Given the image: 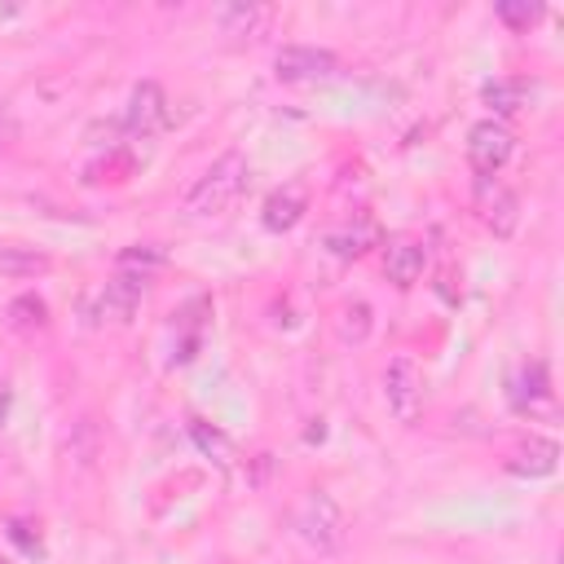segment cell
Here are the masks:
<instances>
[{
	"label": "cell",
	"instance_id": "cell-1",
	"mask_svg": "<svg viewBox=\"0 0 564 564\" xmlns=\"http://www.w3.org/2000/svg\"><path fill=\"white\" fill-rule=\"evenodd\" d=\"M242 185H247V159H242L238 150H229V154H220V159L194 181V189L185 194V212H189V216H220V212H229V207L238 203Z\"/></svg>",
	"mask_w": 564,
	"mask_h": 564
},
{
	"label": "cell",
	"instance_id": "cell-2",
	"mask_svg": "<svg viewBox=\"0 0 564 564\" xmlns=\"http://www.w3.org/2000/svg\"><path fill=\"white\" fill-rule=\"evenodd\" d=\"M291 524H295V538H300L308 551H317V555L339 551V546H344V533H348L344 511H339V502H335L326 489H308V494L300 498Z\"/></svg>",
	"mask_w": 564,
	"mask_h": 564
},
{
	"label": "cell",
	"instance_id": "cell-3",
	"mask_svg": "<svg viewBox=\"0 0 564 564\" xmlns=\"http://www.w3.org/2000/svg\"><path fill=\"white\" fill-rule=\"evenodd\" d=\"M383 397L388 410L397 414V423H414L423 410V370L414 357H392L388 375H383Z\"/></svg>",
	"mask_w": 564,
	"mask_h": 564
},
{
	"label": "cell",
	"instance_id": "cell-4",
	"mask_svg": "<svg viewBox=\"0 0 564 564\" xmlns=\"http://www.w3.org/2000/svg\"><path fill=\"white\" fill-rule=\"evenodd\" d=\"M141 295H145V273L119 269V273L97 291V300H93V322H128V317L137 313Z\"/></svg>",
	"mask_w": 564,
	"mask_h": 564
},
{
	"label": "cell",
	"instance_id": "cell-5",
	"mask_svg": "<svg viewBox=\"0 0 564 564\" xmlns=\"http://www.w3.org/2000/svg\"><path fill=\"white\" fill-rule=\"evenodd\" d=\"M273 70L278 79L286 84H304V79H330L339 70V57L330 48H313V44H286L278 57H273Z\"/></svg>",
	"mask_w": 564,
	"mask_h": 564
},
{
	"label": "cell",
	"instance_id": "cell-6",
	"mask_svg": "<svg viewBox=\"0 0 564 564\" xmlns=\"http://www.w3.org/2000/svg\"><path fill=\"white\" fill-rule=\"evenodd\" d=\"M128 132L132 137H154L172 123V110H167V93L154 84V79H141L128 97V115H123Z\"/></svg>",
	"mask_w": 564,
	"mask_h": 564
},
{
	"label": "cell",
	"instance_id": "cell-7",
	"mask_svg": "<svg viewBox=\"0 0 564 564\" xmlns=\"http://www.w3.org/2000/svg\"><path fill=\"white\" fill-rule=\"evenodd\" d=\"M467 159L480 176H494L507 159H511V128L498 123V119H480L467 137Z\"/></svg>",
	"mask_w": 564,
	"mask_h": 564
},
{
	"label": "cell",
	"instance_id": "cell-8",
	"mask_svg": "<svg viewBox=\"0 0 564 564\" xmlns=\"http://www.w3.org/2000/svg\"><path fill=\"white\" fill-rule=\"evenodd\" d=\"M476 203H480V220H485L498 238H507V234L516 229V220H520V198H516L507 185H498L494 176H480V181H476Z\"/></svg>",
	"mask_w": 564,
	"mask_h": 564
},
{
	"label": "cell",
	"instance_id": "cell-9",
	"mask_svg": "<svg viewBox=\"0 0 564 564\" xmlns=\"http://www.w3.org/2000/svg\"><path fill=\"white\" fill-rule=\"evenodd\" d=\"M304 212H308V185H304V181H286L282 189H273V194L264 198L260 220H264V229L286 234V229H295V225H300V216H304Z\"/></svg>",
	"mask_w": 564,
	"mask_h": 564
},
{
	"label": "cell",
	"instance_id": "cell-10",
	"mask_svg": "<svg viewBox=\"0 0 564 564\" xmlns=\"http://www.w3.org/2000/svg\"><path fill=\"white\" fill-rule=\"evenodd\" d=\"M216 22H220V31L225 35H247V40H260L264 31H269V22H273V9L269 4H256V0H238V4H225V9H216Z\"/></svg>",
	"mask_w": 564,
	"mask_h": 564
},
{
	"label": "cell",
	"instance_id": "cell-11",
	"mask_svg": "<svg viewBox=\"0 0 564 564\" xmlns=\"http://www.w3.org/2000/svg\"><path fill=\"white\" fill-rule=\"evenodd\" d=\"M423 264H427V251H423L414 238H397V242H388V251H383V273H388V282H397V286H414L419 273H423Z\"/></svg>",
	"mask_w": 564,
	"mask_h": 564
},
{
	"label": "cell",
	"instance_id": "cell-12",
	"mask_svg": "<svg viewBox=\"0 0 564 564\" xmlns=\"http://www.w3.org/2000/svg\"><path fill=\"white\" fill-rule=\"evenodd\" d=\"M555 458H560V445H555V441L529 436V445H520L507 467H511L516 476H551V471H555Z\"/></svg>",
	"mask_w": 564,
	"mask_h": 564
},
{
	"label": "cell",
	"instance_id": "cell-13",
	"mask_svg": "<svg viewBox=\"0 0 564 564\" xmlns=\"http://www.w3.org/2000/svg\"><path fill=\"white\" fill-rule=\"evenodd\" d=\"M546 397H551V388H546V366H542V361L524 366V370L511 379V405H516V410H529V405H538V401H546Z\"/></svg>",
	"mask_w": 564,
	"mask_h": 564
},
{
	"label": "cell",
	"instance_id": "cell-14",
	"mask_svg": "<svg viewBox=\"0 0 564 564\" xmlns=\"http://www.w3.org/2000/svg\"><path fill=\"white\" fill-rule=\"evenodd\" d=\"M48 269H53V260L35 247H0V273H9V278H35Z\"/></svg>",
	"mask_w": 564,
	"mask_h": 564
},
{
	"label": "cell",
	"instance_id": "cell-15",
	"mask_svg": "<svg viewBox=\"0 0 564 564\" xmlns=\"http://www.w3.org/2000/svg\"><path fill=\"white\" fill-rule=\"evenodd\" d=\"M9 326L13 330H22V335H35V330H44L48 326V308H44V300L40 295H18V300H9Z\"/></svg>",
	"mask_w": 564,
	"mask_h": 564
},
{
	"label": "cell",
	"instance_id": "cell-16",
	"mask_svg": "<svg viewBox=\"0 0 564 564\" xmlns=\"http://www.w3.org/2000/svg\"><path fill=\"white\" fill-rule=\"evenodd\" d=\"M335 330H339L344 344H361L370 335V304L366 300H348L339 308V317H335Z\"/></svg>",
	"mask_w": 564,
	"mask_h": 564
},
{
	"label": "cell",
	"instance_id": "cell-17",
	"mask_svg": "<svg viewBox=\"0 0 564 564\" xmlns=\"http://www.w3.org/2000/svg\"><path fill=\"white\" fill-rule=\"evenodd\" d=\"M524 97H529V84H524V79H494V84H485V101H489L494 110H502V115L520 110Z\"/></svg>",
	"mask_w": 564,
	"mask_h": 564
},
{
	"label": "cell",
	"instance_id": "cell-18",
	"mask_svg": "<svg viewBox=\"0 0 564 564\" xmlns=\"http://www.w3.org/2000/svg\"><path fill=\"white\" fill-rule=\"evenodd\" d=\"M375 238H379V229H375L370 220H361L357 229H335L326 242H330V251H335V256H361Z\"/></svg>",
	"mask_w": 564,
	"mask_h": 564
},
{
	"label": "cell",
	"instance_id": "cell-19",
	"mask_svg": "<svg viewBox=\"0 0 564 564\" xmlns=\"http://www.w3.org/2000/svg\"><path fill=\"white\" fill-rule=\"evenodd\" d=\"M167 256L159 251V247H128L123 256H119V269H128V273H150V269H159Z\"/></svg>",
	"mask_w": 564,
	"mask_h": 564
},
{
	"label": "cell",
	"instance_id": "cell-20",
	"mask_svg": "<svg viewBox=\"0 0 564 564\" xmlns=\"http://www.w3.org/2000/svg\"><path fill=\"white\" fill-rule=\"evenodd\" d=\"M189 432H194V441H198V449H203V454H216L220 463H229V458H234L229 441H225L216 427H207V423H189Z\"/></svg>",
	"mask_w": 564,
	"mask_h": 564
},
{
	"label": "cell",
	"instance_id": "cell-21",
	"mask_svg": "<svg viewBox=\"0 0 564 564\" xmlns=\"http://www.w3.org/2000/svg\"><path fill=\"white\" fill-rule=\"evenodd\" d=\"M498 18H502L507 26H516V31H524L529 22L542 18V4H516V0H502V4H498Z\"/></svg>",
	"mask_w": 564,
	"mask_h": 564
},
{
	"label": "cell",
	"instance_id": "cell-22",
	"mask_svg": "<svg viewBox=\"0 0 564 564\" xmlns=\"http://www.w3.org/2000/svg\"><path fill=\"white\" fill-rule=\"evenodd\" d=\"M9 538H13L22 551H31V555L40 551V538L31 533V524H26V520H13V524H9Z\"/></svg>",
	"mask_w": 564,
	"mask_h": 564
},
{
	"label": "cell",
	"instance_id": "cell-23",
	"mask_svg": "<svg viewBox=\"0 0 564 564\" xmlns=\"http://www.w3.org/2000/svg\"><path fill=\"white\" fill-rule=\"evenodd\" d=\"M13 132H18V123H13V115H9V110H0V154L9 150V141H13Z\"/></svg>",
	"mask_w": 564,
	"mask_h": 564
}]
</instances>
